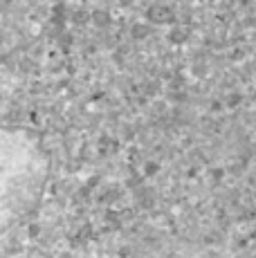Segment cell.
Here are the masks:
<instances>
[{"label":"cell","mask_w":256,"mask_h":258,"mask_svg":"<svg viewBox=\"0 0 256 258\" xmlns=\"http://www.w3.org/2000/svg\"><path fill=\"white\" fill-rule=\"evenodd\" d=\"M47 173V157L27 131L0 128V231L34 205Z\"/></svg>","instance_id":"obj_1"}]
</instances>
